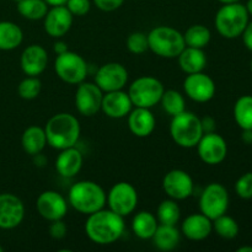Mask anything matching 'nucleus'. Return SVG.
I'll use <instances>...</instances> for the list:
<instances>
[{"mask_svg": "<svg viewBox=\"0 0 252 252\" xmlns=\"http://www.w3.org/2000/svg\"><path fill=\"white\" fill-rule=\"evenodd\" d=\"M123 217L111 209H100L89 214L85 223V233L93 243L97 245H110L116 243L125 233Z\"/></svg>", "mask_w": 252, "mask_h": 252, "instance_id": "nucleus-1", "label": "nucleus"}, {"mask_svg": "<svg viewBox=\"0 0 252 252\" xmlns=\"http://www.w3.org/2000/svg\"><path fill=\"white\" fill-rule=\"evenodd\" d=\"M47 144L58 150L75 147L80 138V123L70 113H57L44 127Z\"/></svg>", "mask_w": 252, "mask_h": 252, "instance_id": "nucleus-2", "label": "nucleus"}, {"mask_svg": "<svg viewBox=\"0 0 252 252\" xmlns=\"http://www.w3.org/2000/svg\"><path fill=\"white\" fill-rule=\"evenodd\" d=\"M68 203L81 214H93L106 204V193L102 187L94 181H79L70 187Z\"/></svg>", "mask_w": 252, "mask_h": 252, "instance_id": "nucleus-3", "label": "nucleus"}, {"mask_svg": "<svg viewBox=\"0 0 252 252\" xmlns=\"http://www.w3.org/2000/svg\"><path fill=\"white\" fill-rule=\"evenodd\" d=\"M217 31L224 38L233 39L241 36L249 24V12L245 5L240 2L223 4L216 15Z\"/></svg>", "mask_w": 252, "mask_h": 252, "instance_id": "nucleus-4", "label": "nucleus"}, {"mask_svg": "<svg viewBox=\"0 0 252 252\" xmlns=\"http://www.w3.org/2000/svg\"><path fill=\"white\" fill-rule=\"evenodd\" d=\"M170 135L179 147L194 148L203 135L201 118L186 110L174 116L170 123Z\"/></svg>", "mask_w": 252, "mask_h": 252, "instance_id": "nucleus-5", "label": "nucleus"}, {"mask_svg": "<svg viewBox=\"0 0 252 252\" xmlns=\"http://www.w3.org/2000/svg\"><path fill=\"white\" fill-rule=\"evenodd\" d=\"M149 49L162 58H177L186 47L184 34L170 26H158L148 33Z\"/></svg>", "mask_w": 252, "mask_h": 252, "instance_id": "nucleus-6", "label": "nucleus"}, {"mask_svg": "<svg viewBox=\"0 0 252 252\" xmlns=\"http://www.w3.org/2000/svg\"><path fill=\"white\" fill-rule=\"evenodd\" d=\"M165 89L161 81L154 76H140L129 86L128 95L135 107L152 108L160 102Z\"/></svg>", "mask_w": 252, "mask_h": 252, "instance_id": "nucleus-7", "label": "nucleus"}, {"mask_svg": "<svg viewBox=\"0 0 252 252\" xmlns=\"http://www.w3.org/2000/svg\"><path fill=\"white\" fill-rule=\"evenodd\" d=\"M54 70L64 83L78 85L85 81L88 75V64L80 54L66 51L65 53L57 56Z\"/></svg>", "mask_w": 252, "mask_h": 252, "instance_id": "nucleus-8", "label": "nucleus"}, {"mask_svg": "<svg viewBox=\"0 0 252 252\" xmlns=\"http://www.w3.org/2000/svg\"><path fill=\"white\" fill-rule=\"evenodd\" d=\"M229 208V193L223 185L213 182L206 186L199 197V211L214 220L226 213Z\"/></svg>", "mask_w": 252, "mask_h": 252, "instance_id": "nucleus-9", "label": "nucleus"}, {"mask_svg": "<svg viewBox=\"0 0 252 252\" xmlns=\"http://www.w3.org/2000/svg\"><path fill=\"white\" fill-rule=\"evenodd\" d=\"M106 202L111 211L125 218L132 214L137 208V189L129 182H118L110 189L106 196Z\"/></svg>", "mask_w": 252, "mask_h": 252, "instance_id": "nucleus-10", "label": "nucleus"}, {"mask_svg": "<svg viewBox=\"0 0 252 252\" xmlns=\"http://www.w3.org/2000/svg\"><path fill=\"white\" fill-rule=\"evenodd\" d=\"M197 147L198 157L204 164L218 165L228 155V144L220 134L216 132L203 133Z\"/></svg>", "mask_w": 252, "mask_h": 252, "instance_id": "nucleus-11", "label": "nucleus"}, {"mask_svg": "<svg viewBox=\"0 0 252 252\" xmlns=\"http://www.w3.org/2000/svg\"><path fill=\"white\" fill-rule=\"evenodd\" d=\"M103 91L96 84L83 83L78 84L75 93V107L80 115L85 117L95 116L101 111Z\"/></svg>", "mask_w": 252, "mask_h": 252, "instance_id": "nucleus-12", "label": "nucleus"}, {"mask_svg": "<svg viewBox=\"0 0 252 252\" xmlns=\"http://www.w3.org/2000/svg\"><path fill=\"white\" fill-rule=\"evenodd\" d=\"M127 81L128 71L121 63H106L96 71L95 84L103 93L122 90Z\"/></svg>", "mask_w": 252, "mask_h": 252, "instance_id": "nucleus-13", "label": "nucleus"}, {"mask_svg": "<svg viewBox=\"0 0 252 252\" xmlns=\"http://www.w3.org/2000/svg\"><path fill=\"white\" fill-rule=\"evenodd\" d=\"M162 189L170 198L175 199V201H184L192 196L194 184L189 172L180 169H174L164 176Z\"/></svg>", "mask_w": 252, "mask_h": 252, "instance_id": "nucleus-14", "label": "nucleus"}, {"mask_svg": "<svg viewBox=\"0 0 252 252\" xmlns=\"http://www.w3.org/2000/svg\"><path fill=\"white\" fill-rule=\"evenodd\" d=\"M184 90L191 100L201 103L208 102L216 95V83L211 76L202 71L187 74L184 81Z\"/></svg>", "mask_w": 252, "mask_h": 252, "instance_id": "nucleus-15", "label": "nucleus"}, {"mask_svg": "<svg viewBox=\"0 0 252 252\" xmlns=\"http://www.w3.org/2000/svg\"><path fill=\"white\" fill-rule=\"evenodd\" d=\"M36 208L46 220H59L68 213V201L57 191H44L37 198Z\"/></svg>", "mask_w": 252, "mask_h": 252, "instance_id": "nucleus-16", "label": "nucleus"}, {"mask_svg": "<svg viewBox=\"0 0 252 252\" xmlns=\"http://www.w3.org/2000/svg\"><path fill=\"white\" fill-rule=\"evenodd\" d=\"M25 206L21 199L11 193L0 194V229L10 230L22 223Z\"/></svg>", "mask_w": 252, "mask_h": 252, "instance_id": "nucleus-17", "label": "nucleus"}, {"mask_svg": "<svg viewBox=\"0 0 252 252\" xmlns=\"http://www.w3.org/2000/svg\"><path fill=\"white\" fill-rule=\"evenodd\" d=\"M73 15L65 5L53 6L44 16V31L54 38H61L70 30Z\"/></svg>", "mask_w": 252, "mask_h": 252, "instance_id": "nucleus-18", "label": "nucleus"}, {"mask_svg": "<svg viewBox=\"0 0 252 252\" xmlns=\"http://www.w3.org/2000/svg\"><path fill=\"white\" fill-rule=\"evenodd\" d=\"M133 103L128 93L122 90L111 91V93L103 94L102 103H101V111L107 117L120 120L129 115L132 111Z\"/></svg>", "mask_w": 252, "mask_h": 252, "instance_id": "nucleus-19", "label": "nucleus"}, {"mask_svg": "<svg viewBox=\"0 0 252 252\" xmlns=\"http://www.w3.org/2000/svg\"><path fill=\"white\" fill-rule=\"evenodd\" d=\"M20 64L27 76H38L48 65V54L39 44H31L22 52Z\"/></svg>", "mask_w": 252, "mask_h": 252, "instance_id": "nucleus-20", "label": "nucleus"}, {"mask_svg": "<svg viewBox=\"0 0 252 252\" xmlns=\"http://www.w3.org/2000/svg\"><path fill=\"white\" fill-rule=\"evenodd\" d=\"M181 230L189 240H204L213 231V220L202 213L191 214L182 221Z\"/></svg>", "mask_w": 252, "mask_h": 252, "instance_id": "nucleus-21", "label": "nucleus"}, {"mask_svg": "<svg viewBox=\"0 0 252 252\" xmlns=\"http://www.w3.org/2000/svg\"><path fill=\"white\" fill-rule=\"evenodd\" d=\"M157 121L150 108L135 107L128 115V127L135 137H149L155 129Z\"/></svg>", "mask_w": 252, "mask_h": 252, "instance_id": "nucleus-22", "label": "nucleus"}, {"mask_svg": "<svg viewBox=\"0 0 252 252\" xmlns=\"http://www.w3.org/2000/svg\"><path fill=\"white\" fill-rule=\"evenodd\" d=\"M83 154L75 147L61 150V154L56 159V169L61 176L71 179L76 176L83 166Z\"/></svg>", "mask_w": 252, "mask_h": 252, "instance_id": "nucleus-23", "label": "nucleus"}, {"mask_svg": "<svg viewBox=\"0 0 252 252\" xmlns=\"http://www.w3.org/2000/svg\"><path fill=\"white\" fill-rule=\"evenodd\" d=\"M179 65L182 71L186 74H193L203 71L207 65V57L203 49L185 47L179 54Z\"/></svg>", "mask_w": 252, "mask_h": 252, "instance_id": "nucleus-24", "label": "nucleus"}, {"mask_svg": "<svg viewBox=\"0 0 252 252\" xmlns=\"http://www.w3.org/2000/svg\"><path fill=\"white\" fill-rule=\"evenodd\" d=\"M159 221L157 217L147 211L139 212L134 216L132 221V230L137 238L142 240H149L157 231Z\"/></svg>", "mask_w": 252, "mask_h": 252, "instance_id": "nucleus-25", "label": "nucleus"}, {"mask_svg": "<svg viewBox=\"0 0 252 252\" xmlns=\"http://www.w3.org/2000/svg\"><path fill=\"white\" fill-rule=\"evenodd\" d=\"M180 239H181V235H180V231L176 229V225L159 224L152 240L158 250L171 251L179 245Z\"/></svg>", "mask_w": 252, "mask_h": 252, "instance_id": "nucleus-26", "label": "nucleus"}, {"mask_svg": "<svg viewBox=\"0 0 252 252\" xmlns=\"http://www.w3.org/2000/svg\"><path fill=\"white\" fill-rule=\"evenodd\" d=\"M21 144L27 154L32 155V157L39 154L47 145L44 128L37 127V126H31V127L26 128L22 134Z\"/></svg>", "mask_w": 252, "mask_h": 252, "instance_id": "nucleus-27", "label": "nucleus"}, {"mask_svg": "<svg viewBox=\"0 0 252 252\" xmlns=\"http://www.w3.org/2000/svg\"><path fill=\"white\" fill-rule=\"evenodd\" d=\"M24 33L20 26L11 21L0 22V51H12L21 44Z\"/></svg>", "mask_w": 252, "mask_h": 252, "instance_id": "nucleus-28", "label": "nucleus"}, {"mask_svg": "<svg viewBox=\"0 0 252 252\" xmlns=\"http://www.w3.org/2000/svg\"><path fill=\"white\" fill-rule=\"evenodd\" d=\"M234 118L241 129H252V95H244L236 100Z\"/></svg>", "mask_w": 252, "mask_h": 252, "instance_id": "nucleus-29", "label": "nucleus"}, {"mask_svg": "<svg viewBox=\"0 0 252 252\" xmlns=\"http://www.w3.org/2000/svg\"><path fill=\"white\" fill-rule=\"evenodd\" d=\"M211 31L204 25H193V26H189L184 34L185 44L187 47H193V48L203 49L204 47L208 46V43L211 42Z\"/></svg>", "mask_w": 252, "mask_h": 252, "instance_id": "nucleus-30", "label": "nucleus"}, {"mask_svg": "<svg viewBox=\"0 0 252 252\" xmlns=\"http://www.w3.org/2000/svg\"><path fill=\"white\" fill-rule=\"evenodd\" d=\"M17 11L27 20L44 19L48 11V4L44 0H20L17 1Z\"/></svg>", "mask_w": 252, "mask_h": 252, "instance_id": "nucleus-31", "label": "nucleus"}, {"mask_svg": "<svg viewBox=\"0 0 252 252\" xmlns=\"http://www.w3.org/2000/svg\"><path fill=\"white\" fill-rule=\"evenodd\" d=\"M181 218V209L175 199H165L158 207L157 219L159 224L176 225Z\"/></svg>", "mask_w": 252, "mask_h": 252, "instance_id": "nucleus-32", "label": "nucleus"}, {"mask_svg": "<svg viewBox=\"0 0 252 252\" xmlns=\"http://www.w3.org/2000/svg\"><path fill=\"white\" fill-rule=\"evenodd\" d=\"M160 102H161V106L165 112L171 116V117L184 112L185 108H186V102H185L184 96H182L181 93L176 90H165Z\"/></svg>", "mask_w": 252, "mask_h": 252, "instance_id": "nucleus-33", "label": "nucleus"}, {"mask_svg": "<svg viewBox=\"0 0 252 252\" xmlns=\"http://www.w3.org/2000/svg\"><path fill=\"white\" fill-rule=\"evenodd\" d=\"M213 229L220 238L228 239V240L235 239L239 234V224L236 223L235 219L226 214L214 219Z\"/></svg>", "mask_w": 252, "mask_h": 252, "instance_id": "nucleus-34", "label": "nucleus"}, {"mask_svg": "<svg viewBox=\"0 0 252 252\" xmlns=\"http://www.w3.org/2000/svg\"><path fill=\"white\" fill-rule=\"evenodd\" d=\"M42 89L38 76H27L17 86V93L24 100H33L39 95Z\"/></svg>", "mask_w": 252, "mask_h": 252, "instance_id": "nucleus-35", "label": "nucleus"}, {"mask_svg": "<svg viewBox=\"0 0 252 252\" xmlns=\"http://www.w3.org/2000/svg\"><path fill=\"white\" fill-rule=\"evenodd\" d=\"M126 46H127L128 51L133 54L145 53V52L149 49L148 34H145L144 32H140V31L132 32V33L127 37Z\"/></svg>", "mask_w": 252, "mask_h": 252, "instance_id": "nucleus-36", "label": "nucleus"}, {"mask_svg": "<svg viewBox=\"0 0 252 252\" xmlns=\"http://www.w3.org/2000/svg\"><path fill=\"white\" fill-rule=\"evenodd\" d=\"M235 192L240 198H252V172H246L238 179L235 184Z\"/></svg>", "mask_w": 252, "mask_h": 252, "instance_id": "nucleus-37", "label": "nucleus"}, {"mask_svg": "<svg viewBox=\"0 0 252 252\" xmlns=\"http://www.w3.org/2000/svg\"><path fill=\"white\" fill-rule=\"evenodd\" d=\"M73 16H84L90 11V0H68L65 4Z\"/></svg>", "mask_w": 252, "mask_h": 252, "instance_id": "nucleus-38", "label": "nucleus"}, {"mask_svg": "<svg viewBox=\"0 0 252 252\" xmlns=\"http://www.w3.org/2000/svg\"><path fill=\"white\" fill-rule=\"evenodd\" d=\"M51 225H49V235L52 236L56 240H61L64 236L66 235V231H68V228H66V224L64 223L63 219H59V220L51 221Z\"/></svg>", "mask_w": 252, "mask_h": 252, "instance_id": "nucleus-39", "label": "nucleus"}, {"mask_svg": "<svg viewBox=\"0 0 252 252\" xmlns=\"http://www.w3.org/2000/svg\"><path fill=\"white\" fill-rule=\"evenodd\" d=\"M96 6L102 11H115L118 7L122 6L125 0H94Z\"/></svg>", "mask_w": 252, "mask_h": 252, "instance_id": "nucleus-40", "label": "nucleus"}, {"mask_svg": "<svg viewBox=\"0 0 252 252\" xmlns=\"http://www.w3.org/2000/svg\"><path fill=\"white\" fill-rule=\"evenodd\" d=\"M201 125L203 133H212L216 130V120L211 116H206V117L201 118Z\"/></svg>", "mask_w": 252, "mask_h": 252, "instance_id": "nucleus-41", "label": "nucleus"}, {"mask_svg": "<svg viewBox=\"0 0 252 252\" xmlns=\"http://www.w3.org/2000/svg\"><path fill=\"white\" fill-rule=\"evenodd\" d=\"M243 41H244V44H245L246 48L249 49V51L252 52V21L249 22L248 25H246L245 30H244L243 32Z\"/></svg>", "mask_w": 252, "mask_h": 252, "instance_id": "nucleus-42", "label": "nucleus"}, {"mask_svg": "<svg viewBox=\"0 0 252 252\" xmlns=\"http://www.w3.org/2000/svg\"><path fill=\"white\" fill-rule=\"evenodd\" d=\"M53 49H54V52H56L57 56H58V54H62V53H65L66 51H69L68 44L63 41H57L56 43H54Z\"/></svg>", "mask_w": 252, "mask_h": 252, "instance_id": "nucleus-43", "label": "nucleus"}, {"mask_svg": "<svg viewBox=\"0 0 252 252\" xmlns=\"http://www.w3.org/2000/svg\"><path fill=\"white\" fill-rule=\"evenodd\" d=\"M241 139L245 144H252V129H243V134H241Z\"/></svg>", "mask_w": 252, "mask_h": 252, "instance_id": "nucleus-44", "label": "nucleus"}, {"mask_svg": "<svg viewBox=\"0 0 252 252\" xmlns=\"http://www.w3.org/2000/svg\"><path fill=\"white\" fill-rule=\"evenodd\" d=\"M51 6H61V5H65L68 0H44Z\"/></svg>", "mask_w": 252, "mask_h": 252, "instance_id": "nucleus-45", "label": "nucleus"}, {"mask_svg": "<svg viewBox=\"0 0 252 252\" xmlns=\"http://www.w3.org/2000/svg\"><path fill=\"white\" fill-rule=\"evenodd\" d=\"M238 252H252V246H241L238 249Z\"/></svg>", "mask_w": 252, "mask_h": 252, "instance_id": "nucleus-46", "label": "nucleus"}, {"mask_svg": "<svg viewBox=\"0 0 252 252\" xmlns=\"http://www.w3.org/2000/svg\"><path fill=\"white\" fill-rule=\"evenodd\" d=\"M245 6H246V10H248L249 15H251L252 16V0H248V4H246Z\"/></svg>", "mask_w": 252, "mask_h": 252, "instance_id": "nucleus-47", "label": "nucleus"}, {"mask_svg": "<svg viewBox=\"0 0 252 252\" xmlns=\"http://www.w3.org/2000/svg\"><path fill=\"white\" fill-rule=\"evenodd\" d=\"M221 4H231V2H238L239 0H218Z\"/></svg>", "mask_w": 252, "mask_h": 252, "instance_id": "nucleus-48", "label": "nucleus"}, {"mask_svg": "<svg viewBox=\"0 0 252 252\" xmlns=\"http://www.w3.org/2000/svg\"><path fill=\"white\" fill-rule=\"evenodd\" d=\"M250 69H251V71H252V59H251V62H250Z\"/></svg>", "mask_w": 252, "mask_h": 252, "instance_id": "nucleus-49", "label": "nucleus"}, {"mask_svg": "<svg viewBox=\"0 0 252 252\" xmlns=\"http://www.w3.org/2000/svg\"><path fill=\"white\" fill-rule=\"evenodd\" d=\"M2 250H4V249H2L1 246H0V252H2Z\"/></svg>", "mask_w": 252, "mask_h": 252, "instance_id": "nucleus-50", "label": "nucleus"}, {"mask_svg": "<svg viewBox=\"0 0 252 252\" xmlns=\"http://www.w3.org/2000/svg\"><path fill=\"white\" fill-rule=\"evenodd\" d=\"M15 1H20V0H15Z\"/></svg>", "mask_w": 252, "mask_h": 252, "instance_id": "nucleus-51", "label": "nucleus"}]
</instances>
